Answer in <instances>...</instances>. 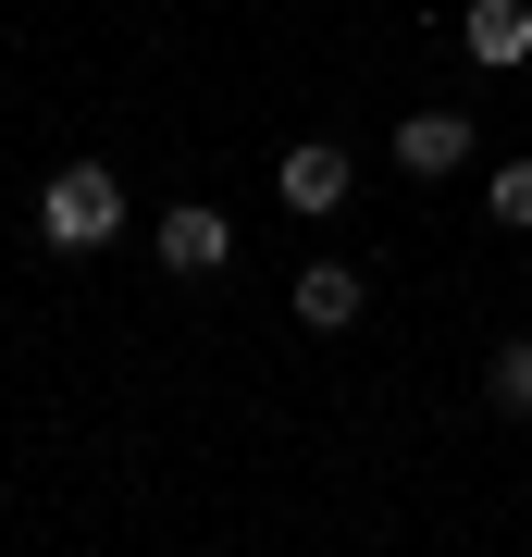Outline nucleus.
Segmentation results:
<instances>
[{"instance_id":"nucleus-1","label":"nucleus","mask_w":532,"mask_h":557,"mask_svg":"<svg viewBox=\"0 0 532 557\" xmlns=\"http://www.w3.org/2000/svg\"><path fill=\"white\" fill-rule=\"evenodd\" d=\"M112 236H124V174H112V161H62V174L38 186V248L87 260V248H112Z\"/></svg>"},{"instance_id":"nucleus-2","label":"nucleus","mask_w":532,"mask_h":557,"mask_svg":"<svg viewBox=\"0 0 532 557\" xmlns=\"http://www.w3.org/2000/svg\"><path fill=\"white\" fill-rule=\"evenodd\" d=\"M347 186H359V174H347V149H322V137L273 161V199H285L297 223H322V211H347Z\"/></svg>"},{"instance_id":"nucleus-3","label":"nucleus","mask_w":532,"mask_h":557,"mask_svg":"<svg viewBox=\"0 0 532 557\" xmlns=\"http://www.w3.org/2000/svg\"><path fill=\"white\" fill-rule=\"evenodd\" d=\"M223 260H236V223H223L211 199H186V211H161V273H223Z\"/></svg>"},{"instance_id":"nucleus-4","label":"nucleus","mask_w":532,"mask_h":557,"mask_svg":"<svg viewBox=\"0 0 532 557\" xmlns=\"http://www.w3.org/2000/svg\"><path fill=\"white\" fill-rule=\"evenodd\" d=\"M458 50H471L483 75H508V62H532V0H471V13H458Z\"/></svg>"},{"instance_id":"nucleus-5","label":"nucleus","mask_w":532,"mask_h":557,"mask_svg":"<svg viewBox=\"0 0 532 557\" xmlns=\"http://www.w3.org/2000/svg\"><path fill=\"white\" fill-rule=\"evenodd\" d=\"M359 298H372V285H359L347 260H310V273H297V322H310V335H347Z\"/></svg>"},{"instance_id":"nucleus-6","label":"nucleus","mask_w":532,"mask_h":557,"mask_svg":"<svg viewBox=\"0 0 532 557\" xmlns=\"http://www.w3.org/2000/svg\"><path fill=\"white\" fill-rule=\"evenodd\" d=\"M396 161H409V174H458V161H471V112H409L396 124Z\"/></svg>"},{"instance_id":"nucleus-7","label":"nucleus","mask_w":532,"mask_h":557,"mask_svg":"<svg viewBox=\"0 0 532 557\" xmlns=\"http://www.w3.org/2000/svg\"><path fill=\"white\" fill-rule=\"evenodd\" d=\"M483 409L495 421H532V335H508V347L483 359Z\"/></svg>"},{"instance_id":"nucleus-8","label":"nucleus","mask_w":532,"mask_h":557,"mask_svg":"<svg viewBox=\"0 0 532 557\" xmlns=\"http://www.w3.org/2000/svg\"><path fill=\"white\" fill-rule=\"evenodd\" d=\"M483 211H495V223H508V236H532V161H508V174H495V186H483Z\"/></svg>"}]
</instances>
